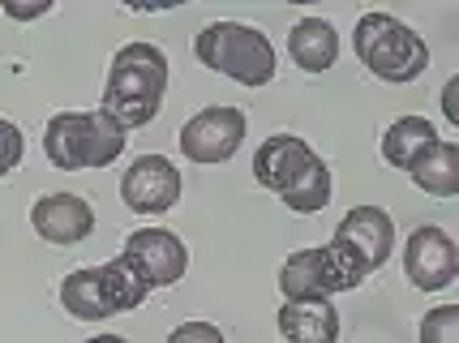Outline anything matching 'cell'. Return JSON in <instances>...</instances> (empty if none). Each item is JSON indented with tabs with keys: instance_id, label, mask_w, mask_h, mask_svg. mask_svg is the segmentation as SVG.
<instances>
[{
	"instance_id": "ba28073f",
	"label": "cell",
	"mask_w": 459,
	"mask_h": 343,
	"mask_svg": "<svg viewBox=\"0 0 459 343\" xmlns=\"http://www.w3.org/2000/svg\"><path fill=\"white\" fill-rule=\"evenodd\" d=\"M180 155L189 163H228L245 146V112L232 103H215V107H202L189 121L180 124Z\"/></svg>"
},
{
	"instance_id": "603a6c76",
	"label": "cell",
	"mask_w": 459,
	"mask_h": 343,
	"mask_svg": "<svg viewBox=\"0 0 459 343\" xmlns=\"http://www.w3.org/2000/svg\"><path fill=\"white\" fill-rule=\"evenodd\" d=\"M86 343H129L125 335H95V339H86Z\"/></svg>"
},
{
	"instance_id": "e0dca14e",
	"label": "cell",
	"mask_w": 459,
	"mask_h": 343,
	"mask_svg": "<svg viewBox=\"0 0 459 343\" xmlns=\"http://www.w3.org/2000/svg\"><path fill=\"white\" fill-rule=\"evenodd\" d=\"M434 141H438L434 121H425V116H400V121L386 124V133H382V159L391 163V167H400V172H408Z\"/></svg>"
},
{
	"instance_id": "8fae6325",
	"label": "cell",
	"mask_w": 459,
	"mask_h": 343,
	"mask_svg": "<svg viewBox=\"0 0 459 343\" xmlns=\"http://www.w3.org/2000/svg\"><path fill=\"white\" fill-rule=\"evenodd\" d=\"M180 189L185 181L168 155H138L120 176V202L134 215H168L180 202Z\"/></svg>"
},
{
	"instance_id": "9a60e30c",
	"label": "cell",
	"mask_w": 459,
	"mask_h": 343,
	"mask_svg": "<svg viewBox=\"0 0 459 343\" xmlns=\"http://www.w3.org/2000/svg\"><path fill=\"white\" fill-rule=\"evenodd\" d=\"M288 56L305 73H326L331 64L340 61V30L326 18H300L288 30Z\"/></svg>"
},
{
	"instance_id": "5b68a950",
	"label": "cell",
	"mask_w": 459,
	"mask_h": 343,
	"mask_svg": "<svg viewBox=\"0 0 459 343\" xmlns=\"http://www.w3.org/2000/svg\"><path fill=\"white\" fill-rule=\"evenodd\" d=\"M146 296H151V287L120 258L103 266H78L60 283V304L78 322H103V318H117V313H134Z\"/></svg>"
},
{
	"instance_id": "7c38bea8",
	"label": "cell",
	"mask_w": 459,
	"mask_h": 343,
	"mask_svg": "<svg viewBox=\"0 0 459 343\" xmlns=\"http://www.w3.org/2000/svg\"><path fill=\"white\" fill-rule=\"evenodd\" d=\"M352 258H357L369 275L378 266L391 262V249H395V219L382 210V206H352L340 223H335V236Z\"/></svg>"
},
{
	"instance_id": "ffe728a7",
	"label": "cell",
	"mask_w": 459,
	"mask_h": 343,
	"mask_svg": "<svg viewBox=\"0 0 459 343\" xmlns=\"http://www.w3.org/2000/svg\"><path fill=\"white\" fill-rule=\"evenodd\" d=\"M163 343H228V335L215 322H180Z\"/></svg>"
},
{
	"instance_id": "9c48e42d",
	"label": "cell",
	"mask_w": 459,
	"mask_h": 343,
	"mask_svg": "<svg viewBox=\"0 0 459 343\" xmlns=\"http://www.w3.org/2000/svg\"><path fill=\"white\" fill-rule=\"evenodd\" d=\"M117 258L151 292L180 283L185 270H189V249H185V241H180L172 227H138V232H129V241H125V249H120Z\"/></svg>"
},
{
	"instance_id": "52a82bcc",
	"label": "cell",
	"mask_w": 459,
	"mask_h": 343,
	"mask_svg": "<svg viewBox=\"0 0 459 343\" xmlns=\"http://www.w3.org/2000/svg\"><path fill=\"white\" fill-rule=\"evenodd\" d=\"M369 279V270L343 249L340 241H326L318 249H297L280 266L283 301H331L340 292H352Z\"/></svg>"
},
{
	"instance_id": "277c9868",
	"label": "cell",
	"mask_w": 459,
	"mask_h": 343,
	"mask_svg": "<svg viewBox=\"0 0 459 343\" xmlns=\"http://www.w3.org/2000/svg\"><path fill=\"white\" fill-rule=\"evenodd\" d=\"M194 56H198L211 73L240 81V86H271L280 73V56L275 43L262 35L258 26L245 21H211L194 39Z\"/></svg>"
},
{
	"instance_id": "3957f363",
	"label": "cell",
	"mask_w": 459,
	"mask_h": 343,
	"mask_svg": "<svg viewBox=\"0 0 459 343\" xmlns=\"http://www.w3.org/2000/svg\"><path fill=\"white\" fill-rule=\"evenodd\" d=\"M125 129L112 116L95 112H56L43 129V155L56 172H95L112 167L125 150Z\"/></svg>"
},
{
	"instance_id": "d6986e66",
	"label": "cell",
	"mask_w": 459,
	"mask_h": 343,
	"mask_svg": "<svg viewBox=\"0 0 459 343\" xmlns=\"http://www.w3.org/2000/svg\"><path fill=\"white\" fill-rule=\"evenodd\" d=\"M22 155H26V138H22V129L13 121H4V116H0V176H9V172L22 163Z\"/></svg>"
},
{
	"instance_id": "2e32d148",
	"label": "cell",
	"mask_w": 459,
	"mask_h": 343,
	"mask_svg": "<svg viewBox=\"0 0 459 343\" xmlns=\"http://www.w3.org/2000/svg\"><path fill=\"white\" fill-rule=\"evenodd\" d=\"M408 176H412V184H417L420 193H429V198H455L459 193V141L438 138L408 167Z\"/></svg>"
},
{
	"instance_id": "7402d4cb",
	"label": "cell",
	"mask_w": 459,
	"mask_h": 343,
	"mask_svg": "<svg viewBox=\"0 0 459 343\" xmlns=\"http://www.w3.org/2000/svg\"><path fill=\"white\" fill-rule=\"evenodd\" d=\"M442 116L451 124H459V78H451L446 90H442Z\"/></svg>"
},
{
	"instance_id": "8992f818",
	"label": "cell",
	"mask_w": 459,
	"mask_h": 343,
	"mask_svg": "<svg viewBox=\"0 0 459 343\" xmlns=\"http://www.w3.org/2000/svg\"><path fill=\"white\" fill-rule=\"evenodd\" d=\"M352 47H357V61L378 81H391V86L417 81L429 69L425 39H420L412 26H403L400 18H391V13H365L357 21Z\"/></svg>"
},
{
	"instance_id": "4fadbf2b",
	"label": "cell",
	"mask_w": 459,
	"mask_h": 343,
	"mask_svg": "<svg viewBox=\"0 0 459 343\" xmlns=\"http://www.w3.org/2000/svg\"><path fill=\"white\" fill-rule=\"evenodd\" d=\"M30 227L48 244H78L95 232V206L78 193H43L30 206Z\"/></svg>"
},
{
	"instance_id": "44dd1931",
	"label": "cell",
	"mask_w": 459,
	"mask_h": 343,
	"mask_svg": "<svg viewBox=\"0 0 459 343\" xmlns=\"http://www.w3.org/2000/svg\"><path fill=\"white\" fill-rule=\"evenodd\" d=\"M52 9H56L52 0H39V4H13V0H4V4H0V13H4V18H13V21H35V18H48Z\"/></svg>"
},
{
	"instance_id": "30bf717a",
	"label": "cell",
	"mask_w": 459,
	"mask_h": 343,
	"mask_svg": "<svg viewBox=\"0 0 459 343\" xmlns=\"http://www.w3.org/2000/svg\"><path fill=\"white\" fill-rule=\"evenodd\" d=\"M403 275L417 292H442L451 287L459 275V249L451 241V232L438 223H425L417 227L408 241H403Z\"/></svg>"
},
{
	"instance_id": "5bb4252c",
	"label": "cell",
	"mask_w": 459,
	"mask_h": 343,
	"mask_svg": "<svg viewBox=\"0 0 459 343\" xmlns=\"http://www.w3.org/2000/svg\"><path fill=\"white\" fill-rule=\"evenodd\" d=\"M275 326L288 343H335L340 339V309L331 301H283Z\"/></svg>"
},
{
	"instance_id": "7a4b0ae2",
	"label": "cell",
	"mask_w": 459,
	"mask_h": 343,
	"mask_svg": "<svg viewBox=\"0 0 459 343\" xmlns=\"http://www.w3.org/2000/svg\"><path fill=\"white\" fill-rule=\"evenodd\" d=\"M163 95H168V56H163L160 43L134 39L117 47L100 103L103 116H112L125 133L142 129L160 116Z\"/></svg>"
},
{
	"instance_id": "6da1fadb",
	"label": "cell",
	"mask_w": 459,
	"mask_h": 343,
	"mask_svg": "<svg viewBox=\"0 0 459 343\" xmlns=\"http://www.w3.org/2000/svg\"><path fill=\"white\" fill-rule=\"evenodd\" d=\"M254 181L271 189L292 215H318L331 202V167L297 133H271L254 150Z\"/></svg>"
},
{
	"instance_id": "ac0fdd59",
	"label": "cell",
	"mask_w": 459,
	"mask_h": 343,
	"mask_svg": "<svg viewBox=\"0 0 459 343\" xmlns=\"http://www.w3.org/2000/svg\"><path fill=\"white\" fill-rule=\"evenodd\" d=\"M420 343H459V304H438L420 318Z\"/></svg>"
}]
</instances>
